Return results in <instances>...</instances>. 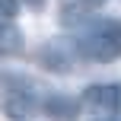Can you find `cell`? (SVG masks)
Masks as SVG:
<instances>
[{"label":"cell","mask_w":121,"mask_h":121,"mask_svg":"<svg viewBox=\"0 0 121 121\" xmlns=\"http://www.w3.org/2000/svg\"><path fill=\"white\" fill-rule=\"evenodd\" d=\"M70 38L77 45V54L86 60L108 64L121 57V19L115 16H86Z\"/></svg>","instance_id":"cell-1"},{"label":"cell","mask_w":121,"mask_h":121,"mask_svg":"<svg viewBox=\"0 0 121 121\" xmlns=\"http://www.w3.org/2000/svg\"><path fill=\"white\" fill-rule=\"evenodd\" d=\"M0 112L10 121H29L35 118V83L22 73H0Z\"/></svg>","instance_id":"cell-2"},{"label":"cell","mask_w":121,"mask_h":121,"mask_svg":"<svg viewBox=\"0 0 121 121\" xmlns=\"http://www.w3.org/2000/svg\"><path fill=\"white\" fill-rule=\"evenodd\" d=\"M80 102H83V112H89V115L112 118L121 105V89L115 83H89L80 96Z\"/></svg>","instance_id":"cell-3"},{"label":"cell","mask_w":121,"mask_h":121,"mask_svg":"<svg viewBox=\"0 0 121 121\" xmlns=\"http://www.w3.org/2000/svg\"><path fill=\"white\" fill-rule=\"evenodd\" d=\"M80 112H83V102L73 99V96L54 92V96H45L42 99V115L51 118V121H77Z\"/></svg>","instance_id":"cell-4"},{"label":"cell","mask_w":121,"mask_h":121,"mask_svg":"<svg viewBox=\"0 0 121 121\" xmlns=\"http://www.w3.org/2000/svg\"><path fill=\"white\" fill-rule=\"evenodd\" d=\"M73 54H77V45H73L70 38V48H60V45H48V48H42V54H38V64L45 67V70H54V73H70L73 70Z\"/></svg>","instance_id":"cell-5"},{"label":"cell","mask_w":121,"mask_h":121,"mask_svg":"<svg viewBox=\"0 0 121 121\" xmlns=\"http://www.w3.org/2000/svg\"><path fill=\"white\" fill-rule=\"evenodd\" d=\"M22 32L13 26V19L0 16V54H19L22 51Z\"/></svg>","instance_id":"cell-6"},{"label":"cell","mask_w":121,"mask_h":121,"mask_svg":"<svg viewBox=\"0 0 121 121\" xmlns=\"http://www.w3.org/2000/svg\"><path fill=\"white\" fill-rule=\"evenodd\" d=\"M19 3H22V0H0V16L3 19H16Z\"/></svg>","instance_id":"cell-7"},{"label":"cell","mask_w":121,"mask_h":121,"mask_svg":"<svg viewBox=\"0 0 121 121\" xmlns=\"http://www.w3.org/2000/svg\"><path fill=\"white\" fill-rule=\"evenodd\" d=\"M77 3H80V6H86V10H96V6H102L105 0H77Z\"/></svg>","instance_id":"cell-8"},{"label":"cell","mask_w":121,"mask_h":121,"mask_svg":"<svg viewBox=\"0 0 121 121\" xmlns=\"http://www.w3.org/2000/svg\"><path fill=\"white\" fill-rule=\"evenodd\" d=\"M26 6H45V0H22Z\"/></svg>","instance_id":"cell-9"}]
</instances>
